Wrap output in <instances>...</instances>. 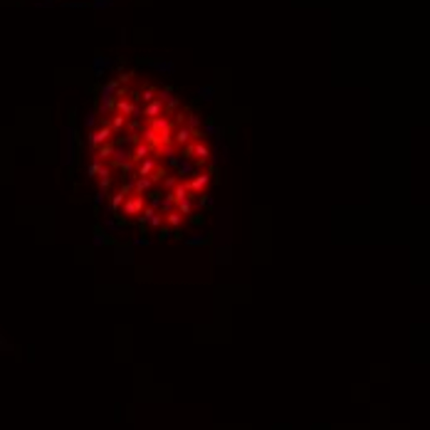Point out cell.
Instances as JSON below:
<instances>
[{
	"label": "cell",
	"instance_id": "cell-42",
	"mask_svg": "<svg viewBox=\"0 0 430 430\" xmlns=\"http://www.w3.org/2000/svg\"><path fill=\"white\" fill-rule=\"evenodd\" d=\"M201 208H213V198L205 193H201Z\"/></svg>",
	"mask_w": 430,
	"mask_h": 430
},
{
	"label": "cell",
	"instance_id": "cell-15",
	"mask_svg": "<svg viewBox=\"0 0 430 430\" xmlns=\"http://www.w3.org/2000/svg\"><path fill=\"white\" fill-rule=\"evenodd\" d=\"M183 126H188L193 134L203 126V116L198 111H185V119H183Z\"/></svg>",
	"mask_w": 430,
	"mask_h": 430
},
{
	"label": "cell",
	"instance_id": "cell-18",
	"mask_svg": "<svg viewBox=\"0 0 430 430\" xmlns=\"http://www.w3.org/2000/svg\"><path fill=\"white\" fill-rule=\"evenodd\" d=\"M153 185H156V183H153L148 176L136 178V181H134V193H136V195H146L148 190H153Z\"/></svg>",
	"mask_w": 430,
	"mask_h": 430
},
{
	"label": "cell",
	"instance_id": "cell-3",
	"mask_svg": "<svg viewBox=\"0 0 430 430\" xmlns=\"http://www.w3.org/2000/svg\"><path fill=\"white\" fill-rule=\"evenodd\" d=\"M210 181H213V171L193 173V176L185 181V188H188V193H195V195H201V193H205V188L210 185Z\"/></svg>",
	"mask_w": 430,
	"mask_h": 430
},
{
	"label": "cell",
	"instance_id": "cell-5",
	"mask_svg": "<svg viewBox=\"0 0 430 430\" xmlns=\"http://www.w3.org/2000/svg\"><path fill=\"white\" fill-rule=\"evenodd\" d=\"M72 139H74L72 126H64V129H62V164H64V166H69V164H72V159H74Z\"/></svg>",
	"mask_w": 430,
	"mask_h": 430
},
{
	"label": "cell",
	"instance_id": "cell-24",
	"mask_svg": "<svg viewBox=\"0 0 430 430\" xmlns=\"http://www.w3.org/2000/svg\"><path fill=\"white\" fill-rule=\"evenodd\" d=\"M168 193L173 195V201H181V198H188V195H190V193H188V188H185V181H178V183H176Z\"/></svg>",
	"mask_w": 430,
	"mask_h": 430
},
{
	"label": "cell",
	"instance_id": "cell-25",
	"mask_svg": "<svg viewBox=\"0 0 430 430\" xmlns=\"http://www.w3.org/2000/svg\"><path fill=\"white\" fill-rule=\"evenodd\" d=\"M153 99H156V87H143L141 92H136V102L148 104V102H153Z\"/></svg>",
	"mask_w": 430,
	"mask_h": 430
},
{
	"label": "cell",
	"instance_id": "cell-33",
	"mask_svg": "<svg viewBox=\"0 0 430 430\" xmlns=\"http://www.w3.org/2000/svg\"><path fill=\"white\" fill-rule=\"evenodd\" d=\"M203 131H205V136H218V139H223V136H225V129L215 126L213 122H208V124L203 126Z\"/></svg>",
	"mask_w": 430,
	"mask_h": 430
},
{
	"label": "cell",
	"instance_id": "cell-4",
	"mask_svg": "<svg viewBox=\"0 0 430 430\" xmlns=\"http://www.w3.org/2000/svg\"><path fill=\"white\" fill-rule=\"evenodd\" d=\"M156 99H159V102L166 106V114H173V111H178V106H181V99L176 97V89H173V87L156 89Z\"/></svg>",
	"mask_w": 430,
	"mask_h": 430
},
{
	"label": "cell",
	"instance_id": "cell-29",
	"mask_svg": "<svg viewBox=\"0 0 430 430\" xmlns=\"http://www.w3.org/2000/svg\"><path fill=\"white\" fill-rule=\"evenodd\" d=\"M146 195H148L146 205H148V208H153V210H159V208H161V195H164V193H159V190H148Z\"/></svg>",
	"mask_w": 430,
	"mask_h": 430
},
{
	"label": "cell",
	"instance_id": "cell-35",
	"mask_svg": "<svg viewBox=\"0 0 430 430\" xmlns=\"http://www.w3.org/2000/svg\"><path fill=\"white\" fill-rule=\"evenodd\" d=\"M99 168H102V161H92L89 166H87V178H97V173H99Z\"/></svg>",
	"mask_w": 430,
	"mask_h": 430
},
{
	"label": "cell",
	"instance_id": "cell-6",
	"mask_svg": "<svg viewBox=\"0 0 430 430\" xmlns=\"http://www.w3.org/2000/svg\"><path fill=\"white\" fill-rule=\"evenodd\" d=\"M190 141H195V134L188 129V126H173V131H171V143L173 146H178V148H183V146H188Z\"/></svg>",
	"mask_w": 430,
	"mask_h": 430
},
{
	"label": "cell",
	"instance_id": "cell-22",
	"mask_svg": "<svg viewBox=\"0 0 430 430\" xmlns=\"http://www.w3.org/2000/svg\"><path fill=\"white\" fill-rule=\"evenodd\" d=\"M111 153H114V143L109 141V143H104V146H99V148L94 151V159L104 164V161H109V159H111Z\"/></svg>",
	"mask_w": 430,
	"mask_h": 430
},
{
	"label": "cell",
	"instance_id": "cell-10",
	"mask_svg": "<svg viewBox=\"0 0 430 430\" xmlns=\"http://www.w3.org/2000/svg\"><path fill=\"white\" fill-rule=\"evenodd\" d=\"M195 168H198V166H195L190 159H185V156H181V161H178V166H176V176H178V181H188L193 173H198Z\"/></svg>",
	"mask_w": 430,
	"mask_h": 430
},
{
	"label": "cell",
	"instance_id": "cell-37",
	"mask_svg": "<svg viewBox=\"0 0 430 430\" xmlns=\"http://www.w3.org/2000/svg\"><path fill=\"white\" fill-rule=\"evenodd\" d=\"M89 5L97 8V10H104V8H111V5H114V0H92Z\"/></svg>",
	"mask_w": 430,
	"mask_h": 430
},
{
	"label": "cell",
	"instance_id": "cell-36",
	"mask_svg": "<svg viewBox=\"0 0 430 430\" xmlns=\"http://www.w3.org/2000/svg\"><path fill=\"white\" fill-rule=\"evenodd\" d=\"M171 238H173V230H171L168 225H161V227H159V240L164 243V240H171Z\"/></svg>",
	"mask_w": 430,
	"mask_h": 430
},
{
	"label": "cell",
	"instance_id": "cell-13",
	"mask_svg": "<svg viewBox=\"0 0 430 430\" xmlns=\"http://www.w3.org/2000/svg\"><path fill=\"white\" fill-rule=\"evenodd\" d=\"M148 67L156 69V72H161V74H168V77L176 74V64L171 60H148Z\"/></svg>",
	"mask_w": 430,
	"mask_h": 430
},
{
	"label": "cell",
	"instance_id": "cell-19",
	"mask_svg": "<svg viewBox=\"0 0 430 430\" xmlns=\"http://www.w3.org/2000/svg\"><path fill=\"white\" fill-rule=\"evenodd\" d=\"M164 223H166V225H168L171 230H178V227H181V225L185 223V218H183V215H181V213H178V210L173 208L171 213H166V215H164Z\"/></svg>",
	"mask_w": 430,
	"mask_h": 430
},
{
	"label": "cell",
	"instance_id": "cell-7",
	"mask_svg": "<svg viewBox=\"0 0 430 430\" xmlns=\"http://www.w3.org/2000/svg\"><path fill=\"white\" fill-rule=\"evenodd\" d=\"M104 122H106V126L111 129L114 136H122V134L126 131V122H129V119H126V116H122V114H116V111H111Z\"/></svg>",
	"mask_w": 430,
	"mask_h": 430
},
{
	"label": "cell",
	"instance_id": "cell-40",
	"mask_svg": "<svg viewBox=\"0 0 430 430\" xmlns=\"http://www.w3.org/2000/svg\"><path fill=\"white\" fill-rule=\"evenodd\" d=\"M161 183H164V188H166V190H171V188H173V185L178 183V176H171V173H168V176H166V178H164Z\"/></svg>",
	"mask_w": 430,
	"mask_h": 430
},
{
	"label": "cell",
	"instance_id": "cell-38",
	"mask_svg": "<svg viewBox=\"0 0 430 430\" xmlns=\"http://www.w3.org/2000/svg\"><path fill=\"white\" fill-rule=\"evenodd\" d=\"M106 198H109V190H102V188H99V190L94 193V205H102Z\"/></svg>",
	"mask_w": 430,
	"mask_h": 430
},
{
	"label": "cell",
	"instance_id": "cell-39",
	"mask_svg": "<svg viewBox=\"0 0 430 430\" xmlns=\"http://www.w3.org/2000/svg\"><path fill=\"white\" fill-rule=\"evenodd\" d=\"M84 126H87V129H94V126H97V111H89V114L84 116Z\"/></svg>",
	"mask_w": 430,
	"mask_h": 430
},
{
	"label": "cell",
	"instance_id": "cell-26",
	"mask_svg": "<svg viewBox=\"0 0 430 430\" xmlns=\"http://www.w3.org/2000/svg\"><path fill=\"white\" fill-rule=\"evenodd\" d=\"M141 136H143L141 141H143V143H148L151 148H156V146H159V134H156V131H151L148 126H146V129L141 131Z\"/></svg>",
	"mask_w": 430,
	"mask_h": 430
},
{
	"label": "cell",
	"instance_id": "cell-17",
	"mask_svg": "<svg viewBox=\"0 0 430 430\" xmlns=\"http://www.w3.org/2000/svg\"><path fill=\"white\" fill-rule=\"evenodd\" d=\"M124 225H126V218H104V225H102V230L104 232H122L124 230Z\"/></svg>",
	"mask_w": 430,
	"mask_h": 430
},
{
	"label": "cell",
	"instance_id": "cell-27",
	"mask_svg": "<svg viewBox=\"0 0 430 430\" xmlns=\"http://www.w3.org/2000/svg\"><path fill=\"white\" fill-rule=\"evenodd\" d=\"M183 243H185L188 247H198V245H205V243H208V235H203V232H195V235L185 238Z\"/></svg>",
	"mask_w": 430,
	"mask_h": 430
},
{
	"label": "cell",
	"instance_id": "cell-21",
	"mask_svg": "<svg viewBox=\"0 0 430 430\" xmlns=\"http://www.w3.org/2000/svg\"><path fill=\"white\" fill-rule=\"evenodd\" d=\"M111 64V60L109 57H104V55H97L94 57V62H92V72H94V77H102L104 74V69Z\"/></svg>",
	"mask_w": 430,
	"mask_h": 430
},
{
	"label": "cell",
	"instance_id": "cell-32",
	"mask_svg": "<svg viewBox=\"0 0 430 430\" xmlns=\"http://www.w3.org/2000/svg\"><path fill=\"white\" fill-rule=\"evenodd\" d=\"M166 176H168V168H166V166H161V164H159V166H156V168H153V173H151V176H148V178H151V181H153V183H161V181H164V178H166Z\"/></svg>",
	"mask_w": 430,
	"mask_h": 430
},
{
	"label": "cell",
	"instance_id": "cell-1",
	"mask_svg": "<svg viewBox=\"0 0 430 430\" xmlns=\"http://www.w3.org/2000/svg\"><path fill=\"white\" fill-rule=\"evenodd\" d=\"M111 136H114V134H111V129L106 126V122H102L97 129H92V131H89V136H87V143H89V153L94 156V151H97L99 146L109 143V141H111Z\"/></svg>",
	"mask_w": 430,
	"mask_h": 430
},
{
	"label": "cell",
	"instance_id": "cell-28",
	"mask_svg": "<svg viewBox=\"0 0 430 430\" xmlns=\"http://www.w3.org/2000/svg\"><path fill=\"white\" fill-rule=\"evenodd\" d=\"M176 208V201H173V195L171 193H164V198H161V208H159V213H171Z\"/></svg>",
	"mask_w": 430,
	"mask_h": 430
},
{
	"label": "cell",
	"instance_id": "cell-23",
	"mask_svg": "<svg viewBox=\"0 0 430 430\" xmlns=\"http://www.w3.org/2000/svg\"><path fill=\"white\" fill-rule=\"evenodd\" d=\"M176 210H178L183 218L193 215V198H190V195H188V198H181V201H176Z\"/></svg>",
	"mask_w": 430,
	"mask_h": 430
},
{
	"label": "cell",
	"instance_id": "cell-45",
	"mask_svg": "<svg viewBox=\"0 0 430 430\" xmlns=\"http://www.w3.org/2000/svg\"><path fill=\"white\" fill-rule=\"evenodd\" d=\"M227 153H230V151H227V146H223V148H220V156H218V159H223V164L227 161Z\"/></svg>",
	"mask_w": 430,
	"mask_h": 430
},
{
	"label": "cell",
	"instance_id": "cell-2",
	"mask_svg": "<svg viewBox=\"0 0 430 430\" xmlns=\"http://www.w3.org/2000/svg\"><path fill=\"white\" fill-rule=\"evenodd\" d=\"M143 208H146V198H143V195H136V193H131L129 198L124 201L122 210L116 213V218H136V215H139Z\"/></svg>",
	"mask_w": 430,
	"mask_h": 430
},
{
	"label": "cell",
	"instance_id": "cell-16",
	"mask_svg": "<svg viewBox=\"0 0 430 430\" xmlns=\"http://www.w3.org/2000/svg\"><path fill=\"white\" fill-rule=\"evenodd\" d=\"M126 198H129V193H124V190H116V193L111 195V198H109V210L116 215V213L122 210V205H124V201H126Z\"/></svg>",
	"mask_w": 430,
	"mask_h": 430
},
{
	"label": "cell",
	"instance_id": "cell-34",
	"mask_svg": "<svg viewBox=\"0 0 430 430\" xmlns=\"http://www.w3.org/2000/svg\"><path fill=\"white\" fill-rule=\"evenodd\" d=\"M134 74H136L134 69H129V72H119V74H116V82H119V84H124V87H126V84H129V82L134 80Z\"/></svg>",
	"mask_w": 430,
	"mask_h": 430
},
{
	"label": "cell",
	"instance_id": "cell-11",
	"mask_svg": "<svg viewBox=\"0 0 430 430\" xmlns=\"http://www.w3.org/2000/svg\"><path fill=\"white\" fill-rule=\"evenodd\" d=\"M164 114H166V106H164L159 99H153V102L143 104V109H141V116H146L148 122H151V119H156V116H164Z\"/></svg>",
	"mask_w": 430,
	"mask_h": 430
},
{
	"label": "cell",
	"instance_id": "cell-8",
	"mask_svg": "<svg viewBox=\"0 0 430 430\" xmlns=\"http://www.w3.org/2000/svg\"><path fill=\"white\" fill-rule=\"evenodd\" d=\"M129 161H131V148H126V146H122V143H114V153H111L109 164L122 168V166L129 164Z\"/></svg>",
	"mask_w": 430,
	"mask_h": 430
},
{
	"label": "cell",
	"instance_id": "cell-44",
	"mask_svg": "<svg viewBox=\"0 0 430 430\" xmlns=\"http://www.w3.org/2000/svg\"><path fill=\"white\" fill-rule=\"evenodd\" d=\"M87 5L89 3H84V0H82V3H64V8H87Z\"/></svg>",
	"mask_w": 430,
	"mask_h": 430
},
{
	"label": "cell",
	"instance_id": "cell-43",
	"mask_svg": "<svg viewBox=\"0 0 430 430\" xmlns=\"http://www.w3.org/2000/svg\"><path fill=\"white\" fill-rule=\"evenodd\" d=\"M131 245H134V247H148V238H134Z\"/></svg>",
	"mask_w": 430,
	"mask_h": 430
},
{
	"label": "cell",
	"instance_id": "cell-14",
	"mask_svg": "<svg viewBox=\"0 0 430 430\" xmlns=\"http://www.w3.org/2000/svg\"><path fill=\"white\" fill-rule=\"evenodd\" d=\"M151 151H153V148H151L148 143H143V141L139 139V141L134 143V148H131V161H134V164H139V161H143V159H146V156H151Z\"/></svg>",
	"mask_w": 430,
	"mask_h": 430
},
{
	"label": "cell",
	"instance_id": "cell-9",
	"mask_svg": "<svg viewBox=\"0 0 430 430\" xmlns=\"http://www.w3.org/2000/svg\"><path fill=\"white\" fill-rule=\"evenodd\" d=\"M156 166H159V159H153V156H146V159H143V161H139V164L134 166V176H136V178H143V176H151Z\"/></svg>",
	"mask_w": 430,
	"mask_h": 430
},
{
	"label": "cell",
	"instance_id": "cell-12",
	"mask_svg": "<svg viewBox=\"0 0 430 430\" xmlns=\"http://www.w3.org/2000/svg\"><path fill=\"white\" fill-rule=\"evenodd\" d=\"M119 87H122V84L116 82V80H109V82L102 87V97H99L102 102H99V104H114V99H116V89H119Z\"/></svg>",
	"mask_w": 430,
	"mask_h": 430
},
{
	"label": "cell",
	"instance_id": "cell-20",
	"mask_svg": "<svg viewBox=\"0 0 430 430\" xmlns=\"http://www.w3.org/2000/svg\"><path fill=\"white\" fill-rule=\"evenodd\" d=\"M99 188L102 190H109V185H111V181H114V176H111V168L106 166V164H102V168H99Z\"/></svg>",
	"mask_w": 430,
	"mask_h": 430
},
{
	"label": "cell",
	"instance_id": "cell-41",
	"mask_svg": "<svg viewBox=\"0 0 430 430\" xmlns=\"http://www.w3.org/2000/svg\"><path fill=\"white\" fill-rule=\"evenodd\" d=\"M166 161H168V166H171V168H176V166H178V161H181V153H171V156H166Z\"/></svg>",
	"mask_w": 430,
	"mask_h": 430
},
{
	"label": "cell",
	"instance_id": "cell-31",
	"mask_svg": "<svg viewBox=\"0 0 430 430\" xmlns=\"http://www.w3.org/2000/svg\"><path fill=\"white\" fill-rule=\"evenodd\" d=\"M198 99H201V102H213V99H215V89H213L210 84L198 87Z\"/></svg>",
	"mask_w": 430,
	"mask_h": 430
},
{
	"label": "cell",
	"instance_id": "cell-30",
	"mask_svg": "<svg viewBox=\"0 0 430 430\" xmlns=\"http://www.w3.org/2000/svg\"><path fill=\"white\" fill-rule=\"evenodd\" d=\"M106 240H109V238H106V232H104L102 227H97V230H94V235H92V247H104Z\"/></svg>",
	"mask_w": 430,
	"mask_h": 430
}]
</instances>
